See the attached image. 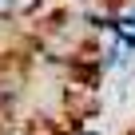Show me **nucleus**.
I'll list each match as a JSON object with an SVG mask.
<instances>
[{
	"mask_svg": "<svg viewBox=\"0 0 135 135\" xmlns=\"http://www.w3.org/2000/svg\"><path fill=\"white\" fill-rule=\"evenodd\" d=\"M115 36L127 52H135V12H119V24H115Z\"/></svg>",
	"mask_w": 135,
	"mask_h": 135,
	"instance_id": "1",
	"label": "nucleus"
},
{
	"mask_svg": "<svg viewBox=\"0 0 135 135\" xmlns=\"http://www.w3.org/2000/svg\"><path fill=\"white\" fill-rule=\"evenodd\" d=\"M131 135H135V127H131Z\"/></svg>",
	"mask_w": 135,
	"mask_h": 135,
	"instance_id": "2",
	"label": "nucleus"
}]
</instances>
